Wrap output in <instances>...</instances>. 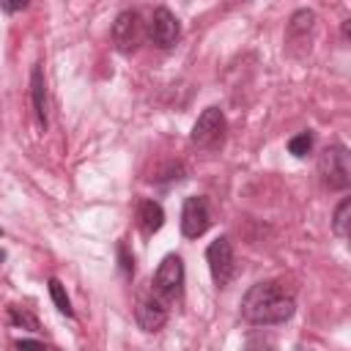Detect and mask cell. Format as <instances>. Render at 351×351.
<instances>
[{
	"mask_svg": "<svg viewBox=\"0 0 351 351\" xmlns=\"http://www.w3.org/2000/svg\"><path fill=\"white\" fill-rule=\"evenodd\" d=\"M293 310H296L293 296L285 293V288L274 280L252 285L241 299V315L258 326L285 324L293 315Z\"/></svg>",
	"mask_w": 351,
	"mask_h": 351,
	"instance_id": "cell-1",
	"label": "cell"
},
{
	"mask_svg": "<svg viewBox=\"0 0 351 351\" xmlns=\"http://www.w3.org/2000/svg\"><path fill=\"white\" fill-rule=\"evenodd\" d=\"M318 176L329 189H346L351 184L348 151L343 145H329L318 154Z\"/></svg>",
	"mask_w": 351,
	"mask_h": 351,
	"instance_id": "cell-2",
	"label": "cell"
},
{
	"mask_svg": "<svg viewBox=\"0 0 351 351\" xmlns=\"http://www.w3.org/2000/svg\"><path fill=\"white\" fill-rule=\"evenodd\" d=\"M181 285H184V261L178 255H165V261L154 274V293L159 296V302H173L181 296Z\"/></svg>",
	"mask_w": 351,
	"mask_h": 351,
	"instance_id": "cell-3",
	"label": "cell"
},
{
	"mask_svg": "<svg viewBox=\"0 0 351 351\" xmlns=\"http://www.w3.org/2000/svg\"><path fill=\"white\" fill-rule=\"evenodd\" d=\"M206 261H208V271H211V280L214 285L225 288L230 280H233V271H236V261H233V244L228 236H219L208 244L206 250Z\"/></svg>",
	"mask_w": 351,
	"mask_h": 351,
	"instance_id": "cell-4",
	"label": "cell"
},
{
	"mask_svg": "<svg viewBox=\"0 0 351 351\" xmlns=\"http://www.w3.org/2000/svg\"><path fill=\"white\" fill-rule=\"evenodd\" d=\"M143 19L137 11H121L112 22V44L121 55H132L143 41Z\"/></svg>",
	"mask_w": 351,
	"mask_h": 351,
	"instance_id": "cell-5",
	"label": "cell"
},
{
	"mask_svg": "<svg viewBox=\"0 0 351 351\" xmlns=\"http://www.w3.org/2000/svg\"><path fill=\"white\" fill-rule=\"evenodd\" d=\"M225 126H228V123H225L222 110H219V107H206V110L197 115V121H195L189 137H192V143L200 145V148H214V145L222 143Z\"/></svg>",
	"mask_w": 351,
	"mask_h": 351,
	"instance_id": "cell-6",
	"label": "cell"
},
{
	"mask_svg": "<svg viewBox=\"0 0 351 351\" xmlns=\"http://www.w3.org/2000/svg\"><path fill=\"white\" fill-rule=\"evenodd\" d=\"M211 225V211H208V200L195 195V197H186L184 200V208H181V233L186 239H197L208 230Z\"/></svg>",
	"mask_w": 351,
	"mask_h": 351,
	"instance_id": "cell-7",
	"label": "cell"
},
{
	"mask_svg": "<svg viewBox=\"0 0 351 351\" xmlns=\"http://www.w3.org/2000/svg\"><path fill=\"white\" fill-rule=\"evenodd\" d=\"M145 30H148V38H151L156 47H162V49H170V47L178 41V36H181L178 19H176L167 8H156V11L151 14Z\"/></svg>",
	"mask_w": 351,
	"mask_h": 351,
	"instance_id": "cell-8",
	"label": "cell"
},
{
	"mask_svg": "<svg viewBox=\"0 0 351 351\" xmlns=\"http://www.w3.org/2000/svg\"><path fill=\"white\" fill-rule=\"evenodd\" d=\"M137 326L143 332H159L165 324H167V310L159 299H145L137 304Z\"/></svg>",
	"mask_w": 351,
	"mask_h": 351,
	"instance_id": "cell-9",
	"label": "cell"
},
{
	"mask_svg": "<svg viewBox=\"0 0 351 351\" xmlns=\"http://www.w3.org/2000/svg\"><path fill=\"white\" fill-rule=\"evenodd\" d=\"M30 96H33V110H36L38 126L47 129V82H44L41 66H33V74H30Z\"/></svg>",
	"mask_w": 351,
	"mask_h": 351,
	"instance_id": "cell-10",
	"label": "cell"
},
{
	"mask_svg": "<svg viewBox=\"0 0 351 351\" xmlns=\"http://www.w3.org/2000/svg\"><path fill=\"white\" fill-rule=\"evenodd\" d=\"M137 225L145 236H154L162 225H165V211L156 200H143L140 208H137Z\"/></svg>",
	"mask_w": 351,
	"mask_h": 351,
	"instance_id": "cell-11",
	"label": "cell"
},
{
	"mask_svg": "<svg viewBox=\"0 0 351 351\" xmlns=\"http://www.w3.org/2000/svg\"><path fill=\"white\" fill-rule=\"evenodd\" d=\"M348 211H351V200L346 197V200H340V203H337L335 217H332V230H335L340 239H346V236H348Z\"/></svg>",
	"mask_w": 351,
	"mask_h": 351,
	"instance_id": "cell-12",
	"label": "cell"
},
{
	"mask_svg": "<svg viewBox=\"0 0 351 351\" xmlns=\"http://www.w3.org/2000/svg\"><path fill=\"white\" fill-rule=\"evenodd\" d=\"M49 296H52V302H55V307L63 313V315H74V310H71V302H69V296H66V291H63V285H60V280H49Z\"/></svg>",
	"mask_w": 351,
	"mask_h": 351,
	"instance_id": "cell-13",
	"label": "cell"
},
{
	"mask_svg": "<svg viewBox=\"0 0 351 351\" xmlns=\"http://www.w3.org/2000/svg\"><path fill=\"white\" fill-rule=\"evenodd\" d=\"M313 22H315V14H313V11H296V14L291 16V22H288V33H291V36L307 33V30L313 27Z\"/></svg>",
	"mask_w": 351,
	"mask_h": 351,
	"instance_id": "cell-14",
	"label": "cell"
},
{
	"mask_svg": "<svg viewBox=\"0 0 351 351\" xmlns=\"http://www.w3.org/2000/svg\"><path fill=\"white\" fill-rule=\"evenodd\" d=\"M288 151H291L293 156H307V154L313 151V134H310V132H299L296 137L288 140Z\"/></svg>",
	"mask_w": 351,
	"mask_h": 351,
	"instance_id": "cell-15",
	"label": "cell"
},
{
	"mask_svg": "<svg viewBox=\"0 0 351 351\" xmlns=\"http://www.w3.org/2000/svg\"><path fill=\"white\" fill-rule=\"evenodd\" d=\"M11 321H14V326H27V329H38V321H36V315L33 313H27L25 307H11Z\"/></svg>",
	"mask_w": 351,
	"mask_h": 351,
	"instance_id": "cell-16",
	"label": "cell"
},
{
	"mask_svg": "<svg viewBox=\"0 0 351 351\" xmlns=\"http://www.w3.org/2000/svg\"><path fill=\"white\" fill-rule=\"evenodd\" d=\"M0 5H3L5 14H16V11H22L27 5V0H0Z\"/></svg>",
	"mask_w": 351,
	"mask_h": 351,
	"instance_id": "cell-17",
	"label": "cell"
},
{
	"mask_svg": "<svg viewBox=\"0 0 351 351\" xmlns=\"http://www.w3.org/2000/svg\"><path fill=\"white\" fill-rule=\"evenodd\" d=\"M16 346L22 348V346H44L41 340H30V337H22V340H16Z\"/></svg>",
	"mask_w": 351,
	"mask_h": 351,
	"instance_id": "cell-18",
	"label": "cell"
}]
</instances>
